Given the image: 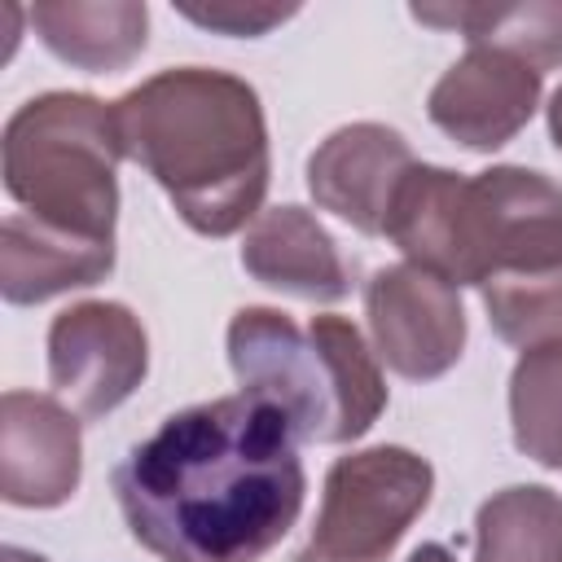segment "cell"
Segmentation results:
<instances>
[{
    "label": "cell",
    "mask_w": 562,
    "mask_h": 562,
    "mask_svg": "<svg viewBox=\"0 0 562 562\" xmlns=\"http://www.w3.org/2000/svg\"><path fill=\"white\" fill-rule=\"evenodd\" d=\"M110 483L132 540L162 562H259L290 536L307 492L299 435L255 395L171 413Z\"/></svg>",
    "instance_id": "1"
},
{
    "label": "cell",
    "mask_w": 562,
    "mask_h": 562,
    "mask_svg": "<svg viewBox=\"0 0 562 562\" xmlns=\"http://www.w3.org/2000/svg\"><path fill=\"white\" fill-rule=\"evenodd\" d=\"M123 154L140 162L180 220L228 237L259 215L268 193V123L259 92L206 66L158 70L114 101Z\"/></svg>",
    "instance_id": "2"
},
{
    "label": "cell",
    "mask_w": 562,
    "mask_h": 562,
    "mask_svg": "<svg viewBox=\"0 0 562 562\" xmlns=\"http://www.w3.org/2000/svg\"><path fill=\"white\" fill-rule=\"evenodd\" d=\"M228 364L241 395L272 404L307 443H351L386 408L378 356L347 316L299 329L277 307H241L228 321Z\"/></svg>",
    "instance_id": "3"
},
{
    "label": "cell",
    "mask_w": 562,
    "mask_h": 562,
    "mask_svg": "<svg viewBox=\"0 0 562 562\" xmlns=\"http://www.w3.org/2000/svg\"><path fill=\"white\" fill-rule=\"evenodd\" d=\"M123 136L114 101L88 92H44L18 105L0 136L4 193L44 228L114 241Z\"/></svg>",
    "instance_id": "4"
},
{
    "label": "cell",
    "mask_w": 562,
    "mask_h": 562,
    "mask_svg": "<svg viewBox=\"0 0 562 562\" xmlns=\"http://www.w3.org/2000/svg\"><path fill=\"white\" fill-rule=\"evenodd\" d=\"M435 470L400 443L338 457L325 474L321 514L294 562H386L430 505Z\"/></svg>",
    "instance_id": "5"
},
{
    "label": "cell",
    "mask_w": 562,
    "mask_h": 562,
    "mask_svg": "<svg viewBox=\"0 0 562 562\" xmlns=\"http://www.w3.org/2000/svg\"><path fill=\"white\" fill-rule=\"evenodd\" d=\"M562 277V184L531 167H487L465 189V285Z\"/></svg>",
    "instance_id": "6"
},
{
    "label": "cell",
    "mask_w": 562,
    "mask_h": 562,
    "mask_svg": "<svg viewBox=\"0 0 562 562\" xmlns=\"http://www.w3.org/2000/svg\"><path fill=\"white\" fill-rule=\"evenodd\" d=\"M364 316L373 356L408 382L443 378L465 351V307L457 285L417 263L378 268L364 285Z\"/></svg>",
    "instance_id": "7"
},
{
    "label": "cell",
    "mask_w": 562,
    "mask_h": 562,
    "mask_svg": "<svg viewBox=\"0 0 562 562\" xmlns=\"http://www.w3.org/2000/svg\"><path fill=\"white\" fill-rule=\"evenodd\" d=\"M149 373V338L132 307L88 299L48 325V382L79 417L114 413Z\"/></svg>",
    "instance_id": "8"
},
{
    "label": "cell",
    "mask_w": 562,
    "mask_h": 562,
    "mask_svg": "<svg viewBox=\"0 0 562 562\" xmlns=\"http://www.w3.org/2000/svg\"><path fill=\"white\" fill-rule=\"evenodd\" d=\"M540 79L544 75L522 57L474 44L439 75L426 114L448 140L474 154H492L531 123L540 105Z\"/></svg>",
    "instance_id": "9"
},
{
    "label": "cell",
    "mask_w": 562,
    "mask_h": 562,
    "mask_svg": "<svg viewBox=\"0 0 562 562\" xmlns=\"http://www.w3.org/2000/svg\"><path fill=\"white\" fill-rule=\"evenodd\" d=\"M417 167L408 140L386 123H347L329 132L307 158V189L321 211L360 228L364 237L386 233L391 202L404 176Z\"/></svg>",
    "instance_id": "10"
},
{
    "label": "cell",
    "mask_w": 562,
    "mask_h": 562,
    "mask_svg": "<svg viewBox=\"0 0 562 562\" xmlns=\"http://www.w3.org/2000/svg\"><path fill=\"white\" fill-rule=\"evenodd\" d=\"M83 474L79 417L35 391H4L0 400V496L18 509L66 505Z\"/></svg>",
    "instance_id": "11"
},
{
    "label": "cell",
    "mask_w": 562,
    "mask_h": 562,
    "mask_svg": "<svg viewBox=\"0 0 562 562\" xmlns=\"http://www.w3.org/2000/svg\"><path fill=\"white\" fill-rule=\"evenodd\" d=\"M241 268L259 285L303 303H338L351 290L334 237L321 228L312 211L294 202L255 215L241 241Z\"/></svg>",
    "instance_id": "12"
},
{
    "label": "cell",
    "mask_w": 562,
    "mask_h": 562,
    "mask_svg": "<svg viewBox=\"0 0 562 562\" xmlns=\"http://www.w3.org/2000/svg\"><path fill=\"white\" fill-rule=\"evenodd\" d=\"M114 268V241H83L35 224L13 211L0 224V294L13 307L44 303L66 290L105 281Z\"/></svg>",
    "instance_id": "13"
},
{
    "label": "cell",
    "mask_w": 562,
    "mask_h": 562,
    "mask_svg": "<svg viewBox=\"0 0 562 562\" xmlns=\"http://www.w3.org/2000/svg\"><path fill=\"white\" fill-rule=\"evenodd\" d=\"M465 189L470 176L417 162L404 176L382 233L408 255V263L439 272L457 290L465 285Z\"/></svg>",
    "instance_id": "14"
},
{
    "label": "cell",
    "mask_w": 562,
    "mask_h": 562,
    "mask_svg": "<svg viewBox=\"0 0 562 562\" xmlns=\"http://www.w3.org/2000/svg\"><path fill=\"white\" fill-rule=\"evenodd\" d=\"M26 22L66 66L110 75L140 57L149 9L136 0H40L26 9Z\"/></svg>",
    "instance_id": "15"
},
{
    "label": "cell",
    "mask_w": 562,
    "mask_h": 562,
    "mask_svg": "<svg viewBox=\"0 0 562 562\" xmlns=\"http://www.w3.org/2000/svg\"><path fill=\"white\" fill-rule=\"evenodd\" d=\"M413 18L426 26L461 31L465 44L501 48L536 66L540 75L562 66V0L527 4H413Z\"/></svg>",
    "instance_id": "16"
},
{
    "label": "cell",
    "mask_w": 562,
    "mask_h": 562,
    "mask_svg": "<svg viewBox=\"0 0 562 562\" xmlns=\"http://www.w3.org/2000/svg\"><path fill=\"white\" fill-rule=\"evenodd\" d=\"M474 562H562V496L514 483L474 514Z\"/></svg>",
    "instance_id": "17"
},
{
    "label": "cell",
    "mask_w": 562,
    "mask_h": 562,
    "mask_svg": "<svg viewBox=\"0 0 562 562\" xmlns=\"http://www.w3.org/2000/svg\"><path fill=\"white\" fill-rule=\"evenodd\" d=\"M514 443L544 470H562V338L527 347L509 373Z\"/></svg>",
    "instance_id": "18"
},
{
    "label": "cell",
    "mask_w": 562,
    "mask_h": 562,
    "mask_svg": "<svg viewBox=\"0 0 562 562\" xmlns=\"http://www.w3.org/2000/svg\"><path fill=\"white\" fill-rule=\"evenodd\" d=\"M180 13L206 31L220 35H268L272 26H281L285 18L299 13V4H241V0H215V4H180Z\"/></svg>",
    "instance_id": "19"
},
{
    "label": "cell",
    "mask_w": 562,
    "mask_h": 562,
    "mask_svg": "<svg viewBox=\"0 0 562 562\" xmlns=\"http://www.w3.org/2000/svg\"><path fill=\"white\" fill-rule=\"evenodd\" d=\"M549 140H553L558 154H562V83H558V92L549 97Z\"/></svg>",
    "instance_id": "20"
},
{
    "label": "cell",
    "mask_w": 562,
    "mask_h": 562,
    "mask_svg": "<svg viewBox=\"0 0 562 562\" xmlns=\"http://www.w3.org/2000/svg\"><path fill=\"white\" fill-rule=\"evenodd\" d=\"M408 562H457L443 544H417L413 553H408Z\"/></svg>",
    "instance_id": "21"
},
{
    "label": "cell",
    "mask_w": 562,
    "mask_h": 562,
    "mask_svg": "<svg viewBox=\"0 0 562 562\" xmlns=\"http://www.w3.org/2000/svg\"><path fill=\"white\" fill-rule=\"evenodd\" d=\"M0 558H4V562H48V558H40V553H31V549H22V544H4Z\"/></svg>",
    "instance_id": "22"
}]
</instances>
